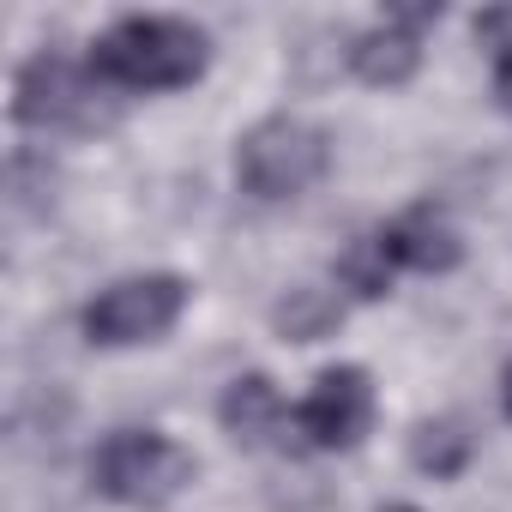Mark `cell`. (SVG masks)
Listing matches in <instances>:
<instances>
[{
    "label": "cell",
    "mask_w": 512,
    "mask_h": 512,
    "mask_svg": "<svg viewBox=\"0 0 512 512\" xmlns=\"http://www.w3.org/2000/svg\"><path fill=\"white\" fill-rule=\"evenodd\" d=\"M380 512H416V506H380Z\"/></svg>",
    "instance_id": "2e32d148"
},
{
    "label": "cell",
    "mask_w": 512,
    "mask_h": 512,
    "mask_svg": "<svg viewBox=\"0 0 512 512\" xmlns=\"http://www.w3.org/2000/svg\"><path fill=\"white\" fill-rule=\"evenodd\" d=\"M392 272H398V260H392V247H386V235L374 229V235H356L350 247H344V260H338V278L356 290V296H386L392 290Z\"/></svg>",
    "instance_id": "8fae6325"
},
{
    "label": "cell",
    "mask_w": 512,
    "mask_h": 512,
    "mask_svg": "<svg viewBox=\"0 0 512 512\" xmlns=\"http://www.w3.org/2000/svg\"><path fill=\"white\" fill-rule=\"evenodd\" d=\"M494 91H500V103H506V115H512V67H494Z\"/></svg>",
    "instance_id": "5bb4252c"
},
{
    "label": "cell",
    "mask_w": 512,
    "mask_h": 512,
    "mask_svg": "<svg viewBox=\"0 0 512 512\" xmlns=\"http://www.w3.org/2000/svg\"><path fill=\"white\" fill-rule=\"evenodd\" d=\"M211 37L187 19H121L97 37L91 73L127 91H181L205 73Z\"/></svg>",
    "instance_id": "6da1fadb"
},
{
    "label": "cell",
    "mask_w": 512,
    "mask_h": 512,
    "mask_svg": "<svg viewBox=\"0 0 512 512\" xmlns=\"http://www.w3.org/2000/svg\"><path fill=\"white\" fill-rule=\"evenodd\" d=\"M350 67H356V79H368V85H404V79L422 67V37H416L410 25L386 19L380 31L356 37V49H350Z\"/></svg>",
    "instance_id": "9c48e42d"
},
{
    "label": "cell",
    "mask_w": 512,
    "mask_h": 512,
    "mask_svg": "<svg viewBox=\"0 0 512 512\" xmlns=\"http://www.w3.org/2000/svg\"><path fill=\"white\" fill-rule=\"evenodd\" d=\"M332 169V139L314 121L272 115L235 145V175L253 199H296Z\"/></svg>",
    "instance_id": "7a4b0ae2"
},
{
    "label": "cell",
    "mask_w": 512,
    "mask_h": 512,
    "mask_svg": "<svg viewBox=\"0 0 512 512\" xmlns=\"http://www.w3.org/2000/svg\"><path fill=\"white\" fill-rule=\"evenodd\" d=\"M187 308V284L169 278V272H151V278H127L115 290H103L91 308H85V338L103 344V350H121V344H151L163 338Z\"/></svg>",
    "instance_id": "277c9868"
},
{
    "label": "cell",
    "mask_w": 512,
    "mask_h": 512,
    "mask_svg": "<svg viewBox=\"0 0 512 512\" xmlns=\"http://www.w3.org/2000/svg\"><path fill=\"white\" fill-rule=\"evenodd\" d=\"M13 115L25 127H97V91L73 61L37 55L13 85Z\"/></svg>",
    "instance_id": "8992f818"
},
{
    "label": "cell",
    "mask_w": 512,
    "mask_h": 512,
    "mask_svg": "<svg viewBox=\"0 0 512 512\" xmlns=\"http://www.w3.org/2000/svg\"><path fill=\"white\" fill-rule=\"evenodd\" d=\"M91 482L121 506H169L193 482V452H181L175 440L151 428H121L97 446Z\"/></svg>",
    "instance_id": "3957f363"
},
{
    "label": "cell",
    "mask_w": 512,
    "mask_h": 512,
    "mask_svg": "<svg viewBox=\"0 0 512 512\" xmlns=\"http://www.w3.org/2000/svg\"><path fill=\"white\" fill-rule=\"evenodd\" d=\"M368 422H374V386H368L362 368H326V374L314 380L308 404L296 410V428H302L308 446H320V452H350V446H362Z\"/></svg>",
    "instance_id": "5b68a950"
},
{
    "label": "cell",
    "mask_w": 512,
    "mask_h": 512,
    "mask_svg": "<svg viewBox=\"0 0 512 512\" xmlns=\"http://www.w3.org/2000/svg\"><path fill=\"white\" fill-rule=\"evenodd\" d=\"M272 320H278V332H284L290 344H320V338L344 320V308H338V296H326V290H290Z\"/></svg>",
    "instance_id": "7c38bea8"
},
{
    "label": "cell",
    "mask_w": 512,
    "mask_h": 512,
    "mask_svg": "<svg viewBox=\"0 0 512 512\" xmlns=\"http://www.w3.org/2000/svg\"><path fill=\"white\" fill-rule=\"evenodd\" d=\"M410 458H416L422 476H458V470L470 464V434H464V422H452V416L422 422V428L410 434Z\"/></svg>",
    "instance_id": "30bf717a"
},
{
    "label": "cell",
    "mask_w": 512,
    "mask_h": 512,
    "mask_svg": "<svg viewBox=\"0 0 512 512\" xmlns=\"http://www.w3.org/2000/svg\"><path fill=\"white\" fill-rule=\"evenodd\" d=\"M500 404H506V416H512V362H506V380H500Z\"/></svg>",
    "instance_id": "9a60e30c"
},
{
    "label": "cell",
    "mask_w": 512,
    "mask_h": 512,
    "mask_svg": "<svg viewBox=\"0 0 512 512\" xmlns=\"http://www.w3.org/2000/svg\"><path fill=\"white\" fill-rule=\"evenodd\" d=\"M217 416H223V428H229L235 446H266L278 434V422H284V398H278V386L266 374H241V380L223 386Z\"/></svg>",
    "instance_id": "ba28073f"
},
{
    "label": "cell",
    "mask_w": 512,
    "mask_h": 512,
    "mask_svg": "<svg viewBox=\"0 0 512 512\" xmlns=\"http://www.w3.org/2000/svg\"><path fill=\"white\" fill-rule=\"evenodd\" d=\"M476 37L494 55V67H512V7H488L476 13Z\"/></svg>",
    "instance_id": "4fadbf2b"
},
{
    "label": "cell",
    "mask_w": 512,
    "mask_h": 512,
    "mask_svg": "<svg viewBox=\"0 0 512 512\" xmlns=\"http://www.w3.org/2000/svg\"><path fill=\"white\" fill-rule=\"evenodd\" d=\"M380 235H386V247H392V260L410 266V272H452V266L464 260V241H458L452 223L434 217L428 205H416L410 217H398V223L380 229Z\"/></svg>",
    "instance_id": "52a82bcc"
}]
</instances>
